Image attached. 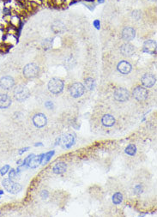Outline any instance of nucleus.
I'll return each mask as SVG.
<instances>
[{
	"label": "nucleus",
	"instance_id": "nucleus-24",
	"mask_svg": "<svg viewBox=\"0 0 157 217\" xmlns=\"http://www.w3.org/2000/svg\"><path fill=\"white\" fill-rule=\"evenodd\" d=\"M53 155H54V151H51V152H48L47 154H46V155H43L42 160H41V164L42 165L46 164V163L49 161V160L51 159V157H52Z\"/></svg>",
	"mask_w": 157,
	"mask_h": 217
},
{
	"label": "nucleus",
	"instance_id": "nucleus-18",
	"mask_svg": "<svg viewBox=\"0 0 157 217\" xmlns=\"http://www.w3.org/2000/svg\"><path fill=\"white\" fill-rule=\"evenodd\" d=\"M66 164L64 163V162H58L57 164L55 165L53 167V171L54 173H57V174H61V173H64L65 171H66Z\"/></svg>",
	"mask_w": 157,
	"mask_h": 217
},
{
	"label": "nucleus",
	"instance_id": "nucleus-21",
	"mask_svg": "<svg viewBox=\"0 0 157 217\" xmlns=\"http://www.w3.org/2000/svg\"><path fill=\"white\" fill-rule=\"evenodd\" d=\"M84 84H85V87L89 90H92L94 89V85H95V83H94V80L93 78H87L84 82Z\"/></svg>",
	"mask_w": 157,
	"mask_h": 217
},
{
	"label": "nucleus",
	"instance_id": "nucleus-17",
	"mask_svg": "<svg viewBox=\"0 0 157 217\" xmlns=\"http://www.w3.org/2000/svg\"><path fill=\"white\" fill-rule=\"evenodd\" d=\"M43 155H40L39 156H33L27 165L32 168H35L36 167H38L41 163V160H42Z\"/></svg>",
	"mask_w": 157,
	"mask_h": 217
},
{
	"label": "nucleus",
	"instance_id": "nucleus-11",
	"mask_svg": "<svg viewBox=\"0 0 157 217\" xmlns=\"http://www.w3.org/2000/svg\"><path fill=\"white\" fill-rule=\"evenodd\" d=\"M135 35H136V32L132 28H130V27L125 28L124 30L122 31V38L126 41H130V40H133L135 38Z\"/></svg>",
	"mask_w": 157,
	"mask_h": 217
},
{
	"label": "nucleus",
	"instance_id": "nucleus-15",
	"mask_svg": "<svg viewBox=\"0 0 157 217\" xmlns=\"http://www.w3.org/2000/svg\"><path fill=\"white\" fill-rule=\"evenodd\" d=\"M120 52L125 56H131L135 53V47L132 45L126 43L120 47Z\"/></svg>",
	"mask_w": 157,
	"mask_h": 217
},
{
	"label": "nucleus",
	"instance_id": "nucleus-27",
	"mask_svg": "<svg viewBox=\"0 0 157 217\" xmlns=\"http://www.w3.org/2000/svg\"><path fill=\"white\" fill-rule=\"evenodd\" d=\"M16 176V172L14 169H12V170L10 171V173H9V178H10V179H15Z\"/></svg>",
	"mask_w": 157,
	"mask_h": 217
},
{
	"label": "nucleus",
	"instance_id": "nucleus-4",
	"mask_svg": "<svg viewBox=\"0 0 157 217\" xmlns=\"http://www.w3.org/2000/svg\"><path fill=\"white\" fill-rule=\"evenodd\" d=\"M39 74V67L35 64H28L23 69V75L27 78H35Z\"/></svg>",
	"mask_w": 157,
	"mask_h": 217
},
{
	"label": "nucleus",
	"instance_id": "nucleus-22",
	"mask_svg": "<svg viewBox=\"0 0 157 217\" xmlns=\"http://www.w3.org/2000/svg\"><path fill=\"white\" fill-rule=\"evenodd\" d=\"M122 201H123V196H122L121 193H119V192L115 193V194L113 195V197H112V202H113V204H121Z\"/></svg>",
	"mask_w": 157,
	"mask_h": 217
},
{
	"label": "nucleus",
	"instance_id": "nucleus-34",
	"mask_svg": "<svg viewBox=\"0 0 157 217\" xmlns=\"http://www.w3.org/2000/svg\"><path fill=\"white\" fill-rule=\"evenodd\" d=\"M149 1H155V0H149Z\"/></svg>",
	"mask_w": 157,
	"mask_h": 217
},
{
	"label": "nucleus",
	"instance_id": "nucleus-12",
	"mask_svg": "<svg viewBox=\"0 0 157 217\" xmlns=\"http://www.w3.org/2000/svg\"><path fill=\"white\" fill-rule=\"evenodd\" d=\"M144 51L145 53L155 54L156 53V42L154 40H147L144 45Z\"/></svg>",
	"mask_w": 157,
	"mask_h": 217
},
{
	"label": "nucleus",
	"instance_id": "nucleus-30",
	"mask_svg": "<svg viewBox=\"0 0 157 217\" xmlns=\"http://www.w3.org/2000/svg\"><path fill=\"white\" fill-rule=\"evenodd\" d=\"M94 27L97 28V29H99L100 26V21H98V20H95V21L94 22Z\"/></svg>",
	"mask_w": 157,
	"mask_h": 217
},
{
	"label": "nucleus",
	"instance_id": "nucleus-6",
	"mask_svg": "<svg viewBox=\"0 0 157 217\" xmlns=\"http://www.w3.org/2000/svg\"><path fill=\"white\" fill-rule=\"evenodd\" d=\"M114 98L118 101H126L130 98V93L128 90L123 88H119L114 91Z\"/></svg>",
	"mask_w": 157,
	"mask_h": 217
},
{
	"label": "nucleus",
	"instance_id": "nucleus-1",
	"mask_svg": "<svg viewBox=\"0 0 157 217\" xmlns=\"http://www.w3.org/2000/svg\"><path fill=\"white\" fill-rule=\"evenodd\" d=\"M29 94H30L29 89L23 85H19L14 89V96L18 101H26L27 98L29 97Z\"/></svg>",
	"mask_w": 157,
	"mask_h": 217
},
{
	"label": "nucleus",
	"instance_id": "nucleus-16",
	"mask_svg": "<svg viewBox=\"0 0 157 217\" xmlns=\"http://www.w3.org/2000/svg\"><path fill=\"white\" fill-rule=\"evenodd\" d=\"M101 122L102 124L105 125V126H108V127H110V126H112L114 123H115V119L113 118V116L110 115V114H106L102 117V120H101Z\"/></svg>",
	"mask_w": 157,
	"mask_h": 217
},
{
	"label": "nucleus",
	"instance_id": "nucleus-7",
	"mask_svg": "<svg viewBox=\"0 0 157 217\" xmlns=\"http://www.w3.org/2000/svg\"><path fill=\"white\" fill-rule=\"evenodd\" d=\"M148 90L141 86L137 87L133 90V96L135 97V99H137L139 101H143L144 100H146L148 98Z\"/></svg>",
	"mask_w": 157,
	"mask_h": 217
},
{
	"label": "nucleus",
	"instance_id": "nucleus-32",
	"mask_svg": "<svg viewBox=\"0 0 157 217\" xmlns=\"http://www.w3.org/2000/svg\"><path fill=\"white\" fill-rule=\"evenodd\" d=\"M0 194H3V191H0Z\"/></svg>",
	"mask_w": 157,
	"mask_h": 217
},
{
	"label": "nucleus",
	"instance_id": "nucleus-25",
	"mask_svg": "<svg viewBox=\"0 0 157 217\" xmlns=\"http://www.w3.org/2000/svg\"><path fill=\"white\" fill-rule=\"evenodd\" d=\"M132 17L134 18L135 20L138 21L140 18L142 17V13L140 12L139 10H134V11L132 12Z\"/></svg>",
	"mask_w": 157,
	"mask_h": 217
},
{
	"label": "nucleus",
	"instance_id": "nucleus-14",
	"mask_svg": "<svg viewBox=\"0 0 157 217\" xmlns=\"http://www.w3.org/2000/svg\"><path fill=\"white\" fill-rule=\"evenodd\" d=\"M11 104V99L8 94H0V109H5L9 107Z\"/></svg>",
	"mask_w": 157,
	"mask_h": 217
},
{
	"label": "nucleus",
	"instance_id": "nucleus-9",
	"mask_svg": "<svg viewBox=\"0 0 157 217\" xmlns=\"http://www.w3.org/2000/svg\"><path fill=\"white\" fill-rule=\"evenodd\" d=\"M46 122H47L46 117L42 113H38V114L34 116V118H33V123L38 128H41V127L45 126L46 124Z\"/></svg>",
	"mask_w": 157,
	"mask_h": 217
},
{
	"label": "nucleus",
	"instance_id": "nucleus-5",
	"mask_svg": "<svg viewBox=\"0 0 157 217\" xmlns=\"http://www.w3.org/2000/svg\"><path fill=\"white\" fill-rule=\"evenodd\" d=\"M84 91H85V88L80 83H75L70 87V93L72 97L74 98L81 97L84 94Z\"/></svg>",
	"mask_w": 157,
	"mask_h": 217
},
{
	"label": "nucleus",
	"instance_id": "nucleus-20",
	"mask_svg": "<svg viewBox=\"0 0 157 217\" xmlns=\"http://www.w3.org/2000/svg\"><path fill=\"white\" fill-rule=\"evenodd\" d=\"M63 142L66 148L71 147L73 145V143H74V137L72 135H71V134L65 135L63 138Z\"/></svg>",
	"mask_w": 157,
	"mask_h": 217
},
{
	"label": "nucleus",
	"instance_id": "nucleus-3",
	"mask_svg": "<svg viewBox=\"0 0 157 217\" xmlns=\"http://www.w3.org/2000/svg\"><path fill=\"white\" fill-rule=\"evenodd\" d=\"M48 89L51 93L58 94L63 91L64 83L60 79L53 78L52 80H50V82L48 83Z\"/></svg>",
	"mask_w": 157,
	"mask_h": 217
},
{
	"label": "nucleus",
	"instance_id": "nucleus-13",
	"mask_svg": "<svg viewBox=\"0 0 157 217\" xmlns=\"http://www.w3.org/2000/svg\"><path fill=\"white\" fill-rule=\"evenodd\" d=\"M118 71L122 74H128L131 71V65L127 61H121L118 64Z\"/></svg>",
	"mask_w": 157,
	"mask_h": 217
},
{
	"label": "nucleus",
	"instance_id": "nucleus-8",
	"mask_svg": "<svg viewBox=\"0 0 157 217\" xmlns=\"http://www.w3.org/2000/svg\"><path fill=\"white\" fill-rule=\"evenodd\" d=\"M15 85V81L9 75L4 76L0 79V87L1 89H5V90H9L10 89H12Z\"/></svg>",
	"mask_w": 157,
	"mask_h": 217
},
{
	"label": "nucleus",
	"instance_id": "nucleus-2",
	"mask_svg": "<svg viewBox=\"0 0 157 217\" xmlns=\"http://www.w3.org/2000/svg\"><path fill=\"white\" fill-rule=\"evenodd\" d=\"M2 184L5 190L12 194H16L22 190V186L9 178H5L2 182Z\"/></svg>",
	"mask_w": 157,
	"mask_h": 217
},
{
	"label": "nucleus",
	"instance_id": "nucleus-33",
	"mask_svg": "<svg viewBox=\"0 0 157 217\" xmlns=\"http://www.w3.org/2000/svg\"><path fill=\"white\" fill-rule=\"evenodd\" d=\"M104 0H99V2H103Z\"/></svg>",
	"mask_w": 157,
	"mask_h": 217
},
{
	"label": "nucleus",
	"instance_id": "nucleus-28",
	"mask_svg": "<svg viewBox=\"0 0 157 217\" xmlns=\"http://www.w3.org/2000/svg\"><path fill=\"white\" fill-rule=\"evenodd\" d=\"M41 196L43 199H46V198H47V197H48V192L46 191H41Z\"/></svg>",
	"mask_w": 157,
	"mask_h": 217
},
{
	"label": "nucleus",
	"instance_id": "nucleus-31",
	"mask_svg": "<svg viewBox=\"0 0 157 217\" xmlns=\"http://www.w3.org/2000/svg\"><path fill=\"white\" fill-rule=\"evenodd\" d=\"M46 106L48 107V108H52V107H53V104H52V102H46Z\"/></svg>",
	"mask_w": 157,
	"mask_h": 217
},
{
	"label": "nucleus",
	"instance_id": "nucleus-10",
	"mask_svg": "<svg viewBox=\"0 0 157 217\" xmlns=\"http://www.w3.org/2000/svg\"><path fill=\"white\" fill-rule=\"evenodd\" d=\"M156 82L155 76L152 74H145L142 77V83L146 88H151Z\"/></svg>",
	"mask_w": 157,
	"mask_h": 217
},
{
	"label": "nucleus",
	"instance_id": "nucleus-29",
	"mask_svg": "<svg viewBox=\"0 0 157 217\" xmlns=\"http://www.w3.org/2000/svg\"><path fill=\"white\" fill-rule=\"evenodd\" d=\"M135 191H136L137 193H142L143 189H142V187L140 186H137L135 187Z\"/></svg>",
	"mask_w": 157,
	"mask_h": 217
},
{
	"label": "nucleus",
	"instance_id": "nucleus-19",
	"mask_svg": "<svg viewBox=\"0 0 157 217\" xmlns=\"http://www.w3.org/2000/svg\"><path fill=\"white\" fill-rule=\"evenodd\" d=\"M52 28H53L54 33H62L64 30L65 26L64 25L63 22H59V21H56V22H54L53 23Z\"/></svg>",
	"mask_w": 157,
	"mask_h": 217
},
{
	"label": "nucleus",
	"instance_id": "nucleus-23",
	"mask_svg": "<svg viewBox=\"0 0 157 217\" xmlns=\"http://www.w3.org/2000/svg\"><path fill=\"white\" fill-rule=\"evenodd\" d=\"M136 152H137V148H136L134 144H130L126 149V154L129 155H131V156L136 155Z\"/></svg>",
	"mask_w": 157,
	"mask_h": 217
},
{
	"label": "nucleus",
	"instance_id": "nucleus-26",
	"mask_svg": "<svg viewBox=\"0 0 157 217\" xmlns=\"http://www.w3.org/2000/svg\"><path fill=\"white\" fill-rule=\"evenodd\" d=\"M9 166L5 165V166H4L2 168L0 169V174H1V175H5V173L9 171Z\"/></svg>",
	"mask_w": 157,
	"mask_h": 217
}]
</instances>
